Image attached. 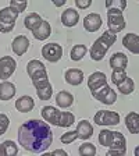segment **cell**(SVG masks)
Returning a JSON list of instances; mask_svg holds the SVG:
<instances>
[{"label":"cell","instance_id":"17","mask_svg":"<svg viewBox=\"0 0 139 156\" xmlns=\"http://www.w3.org/2000/svg\"><path fill=\"white\" fill-rule=\"evenodd\" d=\"M79 21V13L75 9H65L61 13V24L64 27H75Z\"/></svg>","mask_w":139,"mask_h":156},{"label":"cell","instance_id":"18","mask_svg":"<svg viewBox=\"0 0 139 156\" xmlns=\"http://www.w3.org/2000/svg\"><path fill=\"white\" fill-rule=\"evenodd\" d=\"M123 46L134 55H139V35L132 32L127 34L123 38Z\"/></svg>","mask_w":139,"mask_h":156},{"label":"cell","instance_id":"9","mask_svg":"<svg viewBox=\"0 0 139 156\" xmlns=\"http://www.w3.org/2000/svg\"><path fill=\"white\" fill-rule=\"evenodd\" d=\"M42 56L50 63H56L63 57V48L58 43H46L42 46Z\"/></svg>","mask_w":139,"mask_h":156},{"label":"cell","instance_id":"37","mask_svg":"<svg viewBox=\"0 0 139 156\" xmlns=\"http://www.w3.org/2000/svg\"><path fill=\"white\" fill-rule=\"evenodd\" d=\"M52 156H68V153L64 149H56L52 152Z\"/></svg>","mask_w":139,"mask_h":156},{"label":"cell","instance_id":"19","mask_svg":"<svg viewBox=\"0 0 139 156\" xmlns=\"http://www.w3.org/2000/svg\"><path fill=\"white\" fill-rule=\"evenodd\" d=\"M75 131H77V135L79 140L88 141L93 134V127L88 120H81L77 124V130Z\"/></svg>","mask_w":139,"mask_h":156},{"label":"cell","instance_id":"2","mask_svg":"<svg viewBox=\"0 0 139 156\" xmlns=\"http://www.w3.org/2000/svg\"><path fill=\"white\" fill-rule=\"evenodd\" d=\"M40 114L47 124H53L57 127H71L75 123L74 114L70 112H60L54 106H45Z\"/></svg>","mask_w":139,"mask_h":156},{"label":"cell","instance_id":"28","mask_svg":"<svg viewBox=\"0 0 139 156\" xmlns=\"http://www.w3.org/2000/svg\"><path fill=\"white\" fill-rule=\"evenodd\" d=\"M86 52H88V49L85 45H75V46H72L71 52H70V57H71V60H74V62H79V60L86 55Z\"/></svg>","mask_w":139,"mask_h":156},{"label":"cell","instance_id":"12","mask_svg":"<svg viewBox=\"0 0 139 156\" xmlns=\"http://www.w3.org/2000/svg\"><path fill=\"white\" fill-rule=\"evenodd\" d=\"M33 87L36 88V94L40 101H49L53 95V88L49 80H40V81L32 82Z\"/></svg>","mask_w":139,"mask_h":156},{"label":"cell","instance_id":"1","mask_svg":"<svg viewBox=\"0 0 139 156\" xmlns=\"http://www.w3.org/2000/svg\"><path fill=\"white\" fill-rule=\"evenodd\" d=\"M53 142V131L45 120H28L18 128V144L32 153L45 152Z\"/></svg>","mask_w":139,"mask_h":156},{"label":"cell","instance_id":"24","mask_svg":"<svg viewBox=\"0 0 139 156\" xmlns=\"http://www.w3.org/2000/svg\"><path fill=\"white\" fill-rule=\"evenodd\" d=\"M56 103L61 109H67V107H70L74 103V96L67 91H60L56 95Z\"/></svg>","mask_w":139,"mask_h":156},{"label":"cell","instance_id":"26","mask_svg":"<svg viewBox=\"0 0 139 156\" xmlns=\"http://www.w3.org/2000/svg\"><path fill=\"white\" fill-rule=\"evenodd\" d=\"M42 21H43L42 17L39 16L38 13H31L24 18V25H25L26 29H29V31L32 32V31H35V29L42 24Z\"/></svg>","mask_w":139,"mask_h":156},{"label":"cell","instance_id":"22","mask_svg":"<svg viewBox=\"0 0 139 156\" xmlns=\"http://www.w3.org/2000/svg\"><path fill=\"white\" fill-rule=\"evenodd\" d=\"M50 34H52V27H50V24H49L47 21H45V20H43L42 24H40L35 31H32L33 38L38 39V41H46V39L50 36Z\"/></svg>","mask_w":139,"mask_h":156},{"label":"cell","instance_id":"6","mask_svg":"<svg viewBox=\"0 0 139 156\" xmlns=\"http://www.w3.org/2000/svg\"><path fill=\"white\" fill-rule=\"evenodd\" d=\"M18 16H19L18 11L10 6L0 10V32L3 34L11 32L14 27H16V21L18 18Z\"/></svg>","mask_w":139,"mask_h":156},{"label":"cell","instance_id":"10","mask_svg":"<svg viewBox=\"0 0 139 156\" xmlns=\"http://www.w3.org/2000/svg\"><path fill=\"white\" fill-rule=\"evenodd\" d=\"M92 96L96 99L97 102L100 103H104V105H114L117 101V94L114 89H111L109 85H104L103 88H100L99 91L96 92H92Z\"/></svg>","mask_w":139,"mask_h":156},{"label":"cell","instance_id":"25","mask_svg":"<svg viewBox=\"0 0 139 156\" xmlns=\"http://www.w3.org/2000/svg\"><path fill=\"white\" fill-rule=\"evenodd\" d=\"M110 67L113 70H118V68H127V64H128V57H127L124 53L117 52L114 53L110 57Z\"/></svg>","mask_w":139,"mask_h":156},{"label":"cell","instance_id":"32","mask_svg":"<svg viewBox=\"0 0 139 156\" xmlns=\"http://www.w3.org/2000/svg\"><path fill=\"white\" fill-rule=\"evenodd\" d=\"M9 6L13 7L14 10H17L18 13H23V11H25L26 7H28V2H25V0H11Z\"/></svg>","mask_w":139,"mask_h":156},{"label":"cell","instance_id":"30","mask_svg":"<svg viewBox=\"0 0 139 156\" xmlns=\"http://www.w3.org/2000/svg\"><path fill=\"white\" fill-rule=\"evenodd\" d=\"M3 149H4V156H17L18 153V146L14 141H4L3 142Z\"/></svg>","mask_w":139,"mask_h":156},{"label":"cell","instance_id":"3","mask_svg":"<svg viewBox=\"0 0 139 156\" xmlns=\"http://www.w3.org/2000/svg\"><path fill=\"white\" fill-rule=\"evenodd\" d=\"M117 41V35L111 34L110 31H104L103 35H100L99 38L93 42L91 48V58L95 62H100L103 60V57L106 56V53L109 52V49L111 48V45H114V42Z\"/></svg>","mask_w":139,"mask_h":156},{"label":"cell","instance_id":"15","mask_svg":"<svg viewBox=\"0 0 139 156\" xmlns=\"http://www.w3.org/2000/svg\"><path fill=\"white\" fill-rule=\"evenodd\" d=\"M31 43H29V39L26 38L25 35H18L13 39V42H11V49H13V52L16 53L17 56H23L26 53V50L29 49Z\"/></svg>","mask_w":139,"mask_h":156},{"label":"cell","instance_id":"29","mask_svg":"<svg viewBox=\"0 0 139 156\" xmlns=\"http://www.w3.org/2000/svg\"><path fill=\"white\" fill-rule=\"evenodd\" d=\"M78 152H79L81 156H95L97 151H96V146H95L92 142H85L79 146Z\"/></svg>","mask_w":139,"mask_h":156},{"label":"cell","instance_id":"5","mask_svg":"<svg viewBox=\"0 0 139 156\" xmlns=\"http://www.w3.org/2000/svg\"><path fill=\"white\" fill-rule=\"evenodd\" d=\"M107 25H109V31L111 34L117 35L118 32H121L127 25L123 10L117 9V7H111L107 10Z\"/></svg>","mask_w":139,"mask_h":156},{"label":"cell","instance_id":"11","mask_svg":"<svg viewBox=\"0 0 139 156\" xmlns=\"http://www.w3.org/2000/svg\"><path fill=\"white\" fill-rule=\"evenodd\" d=\"M17 68V62L14 57L4 56L0 58V80H9Z\"/></svg>","mask_w":139,"mask_h":156},{"label":"cell","instance_id":"16","mask_svg":"<svg viewBox=\"0 0 139 156\" xmlns=\"http://www.w3.org/2000/svg\"><path fill=\"white\" fill-rule=\"evenodd\" d=\"M64 80L67 84L78 87V85H81L82 81H84V73L79 68H68L67 71L64 73Z\"/></svg>","mask_w":139,"mask_h":156},{"label":"cell","instance_id":"27","mask_svg":"<svg viewBox=\"0 0 139 156\" xmlns=\"http://www.w3.org/2000/svg\"><path fill=\"white\" fill-rule=\"evenodd\" d=\"M117 89L124 95H130V94H132L134 89H135V82H134L132 78L127 77L124 81H121L120 84L117 85Z\"/></svg>","mask_w":139,"mask_h":156},{"label":"cell","instance_id":"38","mask_svg":"<svg viewBox=\"0 0 139 156\" xmlns=\"http://www.w3.org/2000/svg\"><path fill=\"white\" fill-rule=\"evenodd\" d=\"M53 4L57 6V7H61V6L65 4V0H53Z\"/></svg>","mask_w":139,"mask_h":156},{"label":"cell","instance_id":"7","mask_svg":"<svg viewBox=\"0 0 139 156\" xmlns=\"http://www.w3.org/2000/svg\"><path fill=\"white\" fill-rule=\"evenodd\" d=\"M26 73L31 77L32 82L35 81H40V80H49L47 71H46V67L40 60H31L26 64Z\"/></svg>","mask_w":139,"mask_h":156},{"label":"cell","instance_id":"31","mask_svg":"<svg viewBox=\"0 0 139 156\" xmlns=\"http://www.w3.org/2000/svg\"><path fill=\"white\" fill-rule=\"evenodd\" d=\"M125 78H127L125 68H118V70H113V74H111V81H113V84L118 85L121 81H124Z\"/></svg>","mask_w":139,"mask_h":156},{"label":"cell","instance_id":"20","mask_svg":"<svg viewBox=\"0 0 139 156\" xmlns=\"http://www.w3.org/2000/svg\"><path fill=\"white\" fill-rule=\"evenodd\" d=\"M16 92H17V89L13 82H10V81L0 82V101L6 102V101L13 99Z\"/></svg>","mask_w":139,"mask_h":156},{"label":"cell","instance_id":"34","mask_svg":"<svg viewBox=\"0 0 139 156\" xmlns=\"http://www.w3.org/2000/svg\"><path fill=\"white\" fill-rule=\"evenodd\" d=\"M9 124H10V120H9V117H7V114L0 113V135H3L7 131Z\"/></svg>","mask_w":139,"mask_h":156},{"label":"cell","instance_id":"14","mask_svg":"<svg viewBox=\"0 0 139 156\" xmlns=\"http://www.w3.org/2000/svg\"><path fill=\"white\" fill-rule=\"evenodd\" d=\"M102 24H103L102 17H100V14H97V13H91L84 18V28L86 29L88 32H96V31H99L102 28Z\"/></svg>","mask_w":139,"mask_h":156},{"label":"cell","instance_id":"36","mask_svg":"<svg viewBox=\"0 0 139 156\" xmlns=\"http://www.w3.org/2000/svg\"><path fill=\"white\" fill-rule=\"evenodd\" d=\"M125 152H127V151H113V149H109L104 156H125Z\"/></svg>","mask_w":139,"mask_h":156},{"label":"cell","instance_id":"23","mask_svg":"<svg viewBox=\"0 0 139 156\" xmlns=\"http://www.w3.org/2000/svg\"><path fill=\"white\" fill-rule=\"evenodd\" d=\"M125 126L131 134H139V114L130 112L125 116Z\"/></svg>","mask_w":139,"mask_h":156},{"label":"cell","instance_id":"4","mask_svg":"<svg viewBox=\"0 0 139 156\" xmlns=\"http://www.w3.org/2000/svg\"><path fill=\"white\" fill-rule=\"evenodd\" d=\"M99 144L113 151H127V140L120 131L103 130L99 134Z\"/></svg>","mask_w":139,"mask_h":156},{"label":"cell","instance_id":"41","mask_svg":"<svg viewBox=\"0 0 139 156\" xmlns=\"http://www.w3.org/2000/svg\"><path fill=\"white\" fill-rule=\"evenodd\" d=\"M40 156H52V153H49V152H45V153H42Z\"/></svg>","mask_w":139,"mask_h":156},{"label":"cell","instance_id":"35","mask_svg":"<svg viewBox=\"0 0 139 156\" xmlns=\"http://www.w3.org/2000/svg\"><path fill=\"white\" fill-rule=\"evenodd\" d=\"M91 4H92L91 0H75V6H77L78 9H81V10L88 9Z\"/></svg>","mask_w":139,"mask_h":156},{"label":"cell","instance_id":"40","mask_svg":"<svg viewBox=\"0 0 139 156\" xmlns=\"http://www.w3.org/2000/svg\"><path fill=\"white\" fill-rule=\"evenodd\" d=\"M134 153H135V156H139V146H136V148H135Z\"/></svg>","mask_w":139,"mask_h":156},{"label":"cell","instance_id":"39","mask_svg":"<svg viewBox=\"0 0 139 156\" xmlns=\"http://www.w3.org/2000/svg\"><path fill=\"white\" fill-rule=\"evenodd\" d=\"M0 156H4V149H3V144H0Z\"/></svg>","mask_w":139,"mask_h":156},{"label":"cell","instance_id":"33","mask_svg":"<svg viewBox=\"0 0 139 156\" xmlns=\"http://www.w3.org/2000/svg\"><path fill=\"white\" fill-rule=\"evenodd\" d=\"M75 140H78V135H77V131H67L61 135L60 141L63 144H72Z\"/></svg>","mask_w":139,"mask_h":156},{"label":"cell","instance_id":"13","mask_svg":"<svg viewBox=\"0 0 139 156\" xmlns=\"http://www.w3.org/2000/svg\"><path fill=\"white\" fill-rule=\"evenodd\" d=\"M104 85H107V77L100 71L92 73V74L89 75V78H88V88H89L91 94L99 91Z\"/></svg>","mask_w":139,"mask_h":156},{"label":"cell","instance_id":"8","mask_svg":"<svg viewBox=\"0 0 139 156\" xmlns=\"http://www.w3.org/2000/svg\"><path fill=\"white\" fill-rule=\"evenodd\" d=\"M121 117L117 112H111V110H99L93 117L95 124L97 126H117L120 124Z\"/></svg>","mask_w":139,"mask_h":156},{"label":"cell","instance_id":"21","mask_svg":"<svg viewBox=\"0 0 139 156\" xmlns=\"http://www.w3.org/2000/svg\"><path fill=\"white\" fill-rule=\"evenodd\" d=\"M33 107H35V102L28 95H24V96L18 98L16 101V109L19 113H29Z\"/></svg>","mask_w":139,"mask_h":156}]
</instances>
